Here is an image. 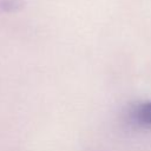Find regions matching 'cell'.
<instances>
[{"label": "cell", "instance_id": "6da1fadb", "mask_svg": "<svg viewBox=\"0 0 151 151\" xmlns=\"http://www.w3.org/2000/svg\"><path fill=\"white\" fill-rule=\"evenodd\" d=\"M129 124L134 127L151 130V100L140 101L132 105L126 114Z\"/></svg>", "mask_w": 151, "mask_h": 151}]
</instances>
